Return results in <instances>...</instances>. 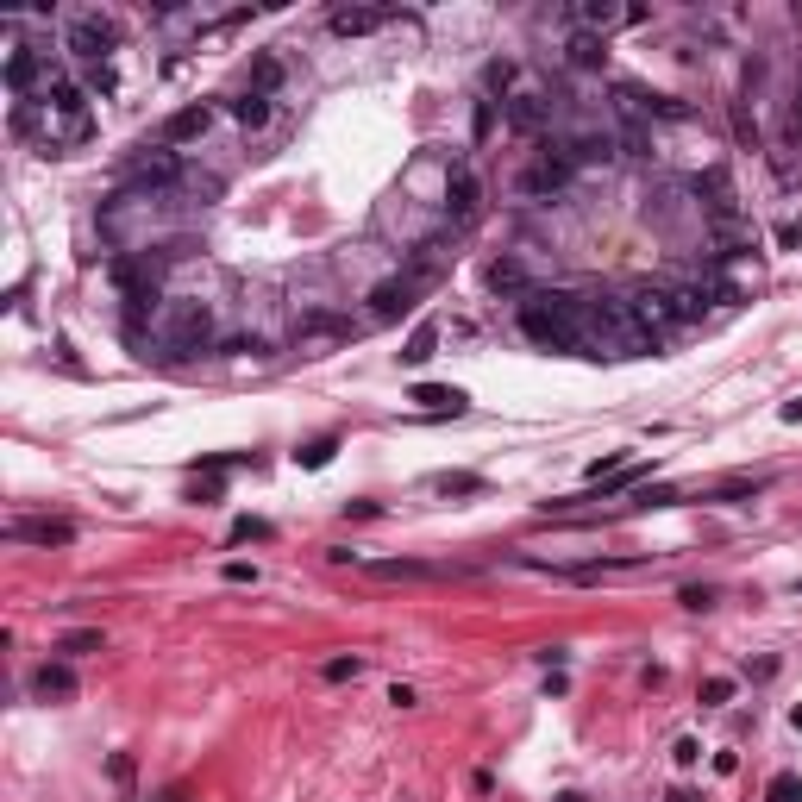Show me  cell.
<instances>
[{"label": "cell", "instance_id": "1", "mask_svg": "<svg viewBox=\"0 0 802 802\" xmlns=\"http://www.w3.org/2000/svg\"><path fill=\"white\" fill-rule=\"evenodd\" d=\"M658 339L633 320L627 295H583V358H646Z\"/></svg>", "mask_w": 802, "mask_h": 802}, {"label": "cell", "instance_id": "2", "mask_svg": "<svg viewBox=\"0 0 802 802\" xmlns=\"http://www.w3.org/2000/svg\"><path fill=\"white\" fill-rule=\"evenodd\" d=\"M521 333L546 351H577L583 358V295L571 289H533L521 301Z\"/></svg>", "mask_w": 802, "mask_h": 802}, {"label": "cell", "instance_id": "3", "mask_svg": "<svg viewBox=\"0 0 802 802\" xmlns=\"http://www.w3.org/2000/svg\"><path fill=\"white\" fill-rule=\"evenodd\" d=\"M151 339L170 351V358H195V351H207V345L220 339L214 301H201V295H163V308L151 314Z\"/></svg>", "mask_w": 802, "mask_h": 802}, {"label": "cell", "instance_id": "4", "mask_svg": "<svg viewBox=\"0 0 802 802\" xmlns=\"http://www.w3.org/2000/svg\"><path fill=\"white\" fill-rule=\"evenodd\" d=\"M63 51L76 63H88V69H107L113 51H120V19L101 13V7H76L63 19Z\"/></svg>", "mask_w": 802, "mask_h": 802}, {"label": "cell", "instance_id": "5", "mask_svg": "<svg viewBox=\"0 0 802 802\" xmlns=\"http://www.w3.org/2000/svg\"><path fill=\"white\" fill-rule=\"evenodd\" d=\"M427 289H433V270H427V264H408L401 276H383V282L364 295V301H370V320H401L408 308H420V295H427Z\"/></svg>", "mask_w": 802, "mask_h": 802}, {"label": "cell", "instance_id": "6", "mask_svg": "<svg viewBox=\"0 0 802 802\" xmlns=\"http://www.w3.org/2000/svg\"><path fill=\"white\" fill-rule=\"evenodd\" d=\"M627 308H633V320H640L652 339H665L671 326H677V308H671V289H665V282H633V289H627Z\"/></svg>", "mask_w": 802, "mask_h": 802}, {"label": "cell", "instance_id": "7", "mask_svg": "<svg viewBox=\"0 0 802 802\" xmlns=\"http://www.w3.org/2000/svg\"><path fill=\"white\" fill-rule=\"evenodd\" d=\"M477 207H483V182L464 170V163H452L445 170V201H439V220L445 226H470L477 220Z\"/></svg>", "mask_w": 802, "mask_h": 802}, {"label": "cell", "instance_id": "8", "mask_svg": "<svg viewBox=\"0 0 802 802\" xmlns=\"http://www.w3.org/2000/svg\"><path fill=\"white\" fill-rule=\"evenodd\" d=\"M615 101H621V113H633V120H690V101L658 94V88H640V82H621Z\"/></svg>", "mask_w": 802, "mask_h": 802}, {"label": "cell", "instance_id": "9", "mask_svg": "<svg viewBox=\"0 0 802 802\" xmlns=\"http://www.w3.org/2000/svg\"><path fill=\"white\" fill-rule=\"evenodd\" d=\"M571 19H577V32H596V38H608L615 26H640V19H646V7H615V0H583V7H571Z\"/></svg>", "mask_w": 802, "mask_h": 802}, {"label": "cell", "instance_id": "10", "mask_svg": "<svg viewBox=\"0 0 802 802\" xmlns=\"http://www.w3.org/2000/svg\"><path fill=\"white\" fill-rule=\"evenodd\" d=\"M214 132V107H182V113H170V120H163V145H195V138H207Z\"/></svg>", "mask_w": 802, "mask_h": 802}, {"label": "cell", "instance_id": "11", "mask_svg": "<svg viewBox=\"0 0 802 802\" xmlns=\"http://www.w3.org/2000/svg\"><path fill=\"white\" fill-rule=\"evenodd\" d=\"M395 19V7H339L333 13V32L339 38H370V32H383Z\"/></svg>", "mask_w": 802, "mask_h": 802}, {"label": "cell", "instance_id": "12", "mask_svg": "<svg viewBox=\"0 0 802 802\" xmlns=\"http://www.w3.org/2000/svg\"><path fill=\"white\" fill-rule=\"evenodd\" d=\"M508 126L514 132H546L552 126V101L546 94H508Z\"/></svg>", "mask_w": 802, "mask_h": 802}, {"label": "cell", "instance_id": "13", "mask_svg": "<svg viewBox=\"0 0 802 802\" xmlns=\"http://www.w3.org/2000/svg\"><path fill=\"white\" fill-rule=\"evenodd\" d=\"M7 539H26V546H69L76 527L69 521H7Z\"/></svg>", "mask_w": 802, "mask_h": 802}, {"label": "cell", "instance_id": "14", "mask_svg": "<svg viewBox=\"0 0 802 802\" xmlns=\"http://www.w3.org/2000/svg\"><path fill=\"white\" fill-rule=\"evenodd\" d=\"M489 289L495 295H533V282H527V264H521V257H495V264H489Z\"/></svg>", "mask_w": 802, "mask_h": 802}, {"label": "cell", "instance_id": "15", "mask_svg": "<svg viewBox=\"0 0 802 802\" xmlns=\"http://www.w3.org/2000/svg\"><path fill=\"white\" fill-rule=\"evenodd\" d=\"M32 696H44V702L76 696V671H69V665H38L32 671Z\"/></svg>", "mask_w": 802, "mask_h": 802}, {"label": "cell", "instance_id": "16", "mask_svg": "<svg viewBox=\"0 0 802 802\" xmlns=\"http://www.w3.org/2000/svg\"><path fill=\"white\" fill-rule=\"evenodd\" d=\"M408 401H420L427 414H464V408H470V395H464V389H445V383H420Z\"/></svg>", "mask_w": 802, "mask_h": 802}, {"label": "cell", "instance_id": "17", "mask_svg": "<svg viewBox=\"0 0 802 802\" xmlns=\"http://www.w3.org/2000/svg\"><path fill=\"white\" fill-rule=\"evenodd\" d=\"M564 57H571V69H602V63H608V38H596V32H571Z\"/></svg>", "mask_w": 802, "mask_h": 802}, {"label": "cell", "instance_id": "18", "mask_svg": "<svg viewBox=\"0 0 802 802\" xmlns=\"http://www.w3.org/2000/svg\"><path fill=\"white\" fill-rule=\"evenodd\" d=\"M433 351H439V320H420L408 333V345H401V364H427Z\"/></svg>", "mask_w": 802, "mask_h": 802}, {"label": "cell", "instance_id": "19", "mask_svg": "<svg viewBox=\"0 0 802 802\" xmlns=\"http://www.w3.org/2000/svg\"><path fill=\"white\" fill-rule=\"evenodd\" d=\"M232 120H239L245 132H257V126H270V94H239V101H232Z\"/></svg>", "mask_w": 802, "mask_h": 802}, {"label": "cell", "instance_id": "20", "mask_svg": "<svg viewBox=\"0 0 802 802\" xmlns=\"http://www.w3.org/2000/svg\"><path fill=\"white\" fill-rule=\"evenodd\" d=\"M370 571L389 577V583H401V577H433V564H420V558H376Z\"/></svg>", "mask_w": 802, "mask_h": 802}, {"label": "cell", "instance_id": "21", "mask_svg": "<svg viewBox=\"0 0 802 802\" xmlns=\"http://www.w3.org/2000/svg\"><path fill=\"white\" fill-rule=\"evenodd\" d=\"M333 452H339V439L326 433V439H308V445H301L295 464H301V470H326V464H333Z\"/></svg>", "mask_w": 802, "mask_h": 802}, {"label": "cell", "instance_id": "22", "mask_svg": "<svg viewBox=\"0 0 802 802\" xmlns=\"http://www.w3.org/2000/svg\"><path fill=\"white\" fill-rule=\"evenodd\" d=\"M433 489H439V495H483L489 483L470 477V470H445V477H433Z\"/></svg>", "mask_w": 802, "mask_h": 802}, {"label": "cell", "instance_id": "23", "mask_svg": "<svg viewBox=\"0 0 802 802\" xmlns=\"http://www.w3.org/2000/svg\"><path fill=\"white\" fill-rule=\"evenodd\" d=\"M101 646H107V633H101V627H76V633H63V646H57V652L82 658V652H101Z\"/></svg>", "mask_w": 802, "mask_h": 802}, {"label": "cell", "instance_id": "24", "mask_svg": "<svg viewBox=\"0 0 802 802\" xmlns=\"http://www.w3.org/2000/svg\"><path fill=\"white\" fill-rule=\"evenodd\" d=\"M276 82H282V63H276V57H257V63H251V94H270Z\"/></svg>", "mask_w": 802, "mask_h": 802}, {"label": "cell", "instance_id": "25", "mask_svg": "<svg viewBox=\"0 0 802 802\" xmlns=\"http://www.w3.org/2000/svg\"><path fill=\"white\" fill-rule=\"evenodd\" d=\"M721 702H734V677H709V683H702V709H721Z\"/></svg>", "mask_w": 802, "mask_h": 802}, {"label": "cell", "instance_id": "26", "mask_svg": "<svg viewBox=\"0 0 802 802\" xmlns=\"http://www.w3.org/2000/svg\"><path fill=\"white\" fill-rule=\"evenodd\" d=\"M771 802H802V777L796 771H777L771 777Z\"/></svg>", "mask_w": 802, "mask_h": 802}, {"label": "cell", "instance_id": "27", "mask_svg": "<svg viewBox=\"0 0 802 802\" xmlns=\"http://www.w3.org/2000/svg\"><path fill=\"white\" fill-rule=\"evenodd\" d=\"M683 502V489H671V483H658V489H640V508H677Z\"/></svg>", "mask_w": 802, "mask_h": 802}, {"label": "cell", "instance_id": "28", "mask_svg": "<svg viewBox=\"0 0 802 802\" xmlns=\"http://www.w3.org/2000/svg\"><path fill=\"white\" fill-rule=\"evenodd\" d=\"M364 671V658L351 652V658H326V683H345V677H358Z\"/></svg>", "mask_w": 802, "mask_h": 802}, {"label": "cell", "instance_id": "29", "mask_svg": "<svg viewBox=\"0 0 802 802\" xmlns=\"http://www.w3.org/2000/svg\"><path fill=\"white\" fill-rule=\"evenodd\" d=\"M677 602H683V608H696V615H702V608H715V589H702V583H690V589H683Z\"/></svg>", "mask_w": 802, "mask_h": 802}, {"label": "cell", "instance_id": "30", "mask_svg": "<svg viewBox=\"0 0 802 802\" xmlns=\"http://www.w3.org/2000/svg\"><path fill=\"white\" fill-rule=\"evenodd\" d=\"M483 82H489V88H508V82H514V63H489Z\"/></svg>", "mask_w": 802, "mask_h": 802}, {"label": "cell", "instance_id": "31", "mask_svg": "<svg viewBox=\"0 0 802 802\" xmlns=\"http://www.w3.org/2000/svg\"><path fill=\"white\" fill-rule=\"evenodd\" d=\"M232 539H270V521H239V527H232Z\"/></svg>", "mask_w": 802, "mask_h": 802}, {"label": "cell", "instance_id": "32", "mask_svg": "<svg viewBox=\"0 0 802 802\" xmlns=\"http://www.w3.org/2000/svg\"><path fill=\"white\" fill-rule=\"evenodd\" d=\"M226 583H257V564H239V558H232V564H226Z\"/></svg>", "mask_w": 802, "mask_h": 802}, {"label": "cell", "instance_id": "33", "mask_svg": "<svg viewBox=\"0 0 802 802\" xmlns=\"http://www.w3.org/2000/svg\"><path fill=\"white\" fill-rule=\"evenodd\" d=\"M88 88L94 94H113V69H88Z\"/></svg>", "mask_w": 802, "mask_h": 802}, {"label": "cell", "instance_id": "34", "mask_svg": "<svg viewBox=\"0 0 802 802\" xmlns=\"http://www.w3.org/2000/svg\"><path fill=\"white\" fill-rule=\"evenodd\" d=\"M790 727H796V734H802V702H796V709H790Z\"/></svg>", "mask_w": 802, "mask_h": 802}, {"label": "cell", "instance_id": "35", "mask_svg": "<svg viewBox=\"0 0 802 802\" xmlns=\"http://www.w3.org/2000/svg\"><path fill=\"white\" fill-rule=\"evenodd\" d=\"M552 802H583V796H577V790H564V796H552Z\"/></svg>", "mask_w": 802, "mask_h": 802}, {"label": "cell", "instance_id": "36", "mask_svg": "<svg viewBox=\"0 0 802 802\" xmlns=\"http://www.w3.org/2000/svg\"><path fill=\"white\" fill-rule=\"evenodd\" d=\"M796 120H802V88H796Z\"/></svg>", "mask_w": 802, "mask_h": 802}, {"label": "cell", "instance_id": "37", "mask_svg": "<svg viewBox=\"0 0 802 802\" xmlns=\"http://www.w3.org/2000/svg\"><path fill=\"white\" fill-rule=\"evenodd\" d=\"M671 802H690V796H671Z\"/></svg>", "mask_w": 802, "mask_h": 802}]
</instances>
